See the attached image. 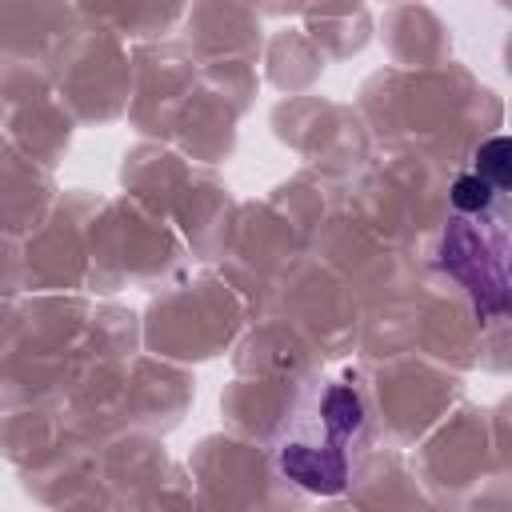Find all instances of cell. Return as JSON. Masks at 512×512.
<instances>
[{
    "mask_svg": "<svg viewBox=\"0 0 512 512\" xmlns=\"http://www.w3.org/2000/svg\"><path fill=\"white\" fill-rule=\"evenodd\" d=\"M364 448H368L364 392L332 372H316L304 384H296L268 444L276 476L312 496L348 492L364 460Z\"/></svg>",
    "mask_w": 512,
    "mask_h": 512,
    "instance_id": "cell-1",
    "label": "cell"
},
{
    "mask_svg": "<svg viewBox=\"0 0 512 512\" xmlns=\"http://www.w3.org/2000/svg\"><path fill=\"white\" fill-rule=\"evenodd\" d=\"M476 176L488 180L496 192H504L512 184V144L504 136H492L476 148Z\"/></svg>",
    "mask_w": 512,
    "mask_h": 512,
    "instance_id": "cell-2",
    "label": "cell"
},
{
    "mask_svg": "<svg viewBox=\"0 0 512 512\" xmlns=\"http://www.w3.org/2000/svg\"><path fill=\"white\" fill-rule=\"evenodd\" d=\"M496 196H500V192H496L488 180H480L476 172L452 180V208L464 212V216H484V212L496 204Z\"/></svg>",
    "mask_w": 512,
    "mask_h": 512,
    "instance_id": "cell-3",
    "label": "cell"
}]
</instances>
